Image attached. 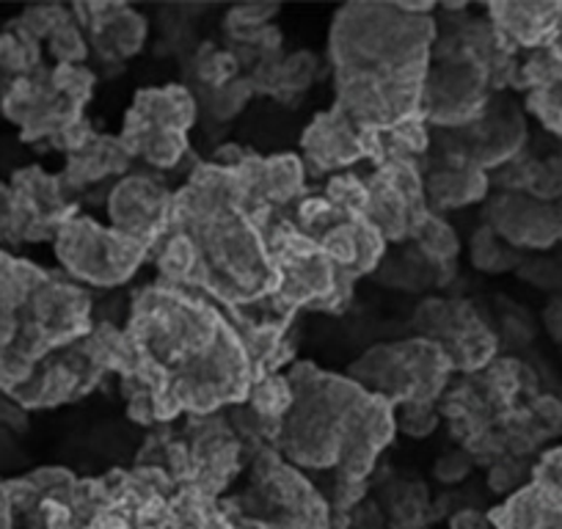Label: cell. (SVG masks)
Here are the masks:
<instances>
[{"label": "cell", "mask_w": 562, "mask_h": 529, "mask_svg": "<svg viewBox=\"0 0 562 529\" xmlns=\"http://www.w3.org/2000/svg\"><path fill=\"white\" fill-rule=\"evenodd\" d=\"M560 507L532 483V488L521 491L510 499V505L502 513V527L505 529H557Z\"/></svg>", "instance_id": "6da1fadb"}, {"label": "cell", "mask_w": 562, "mask_h": 529, "mask_svg": "<svg viewBox=\"0 0 562 529\" xmlns=\"http://www.w3.org/2000/svg\"><path fill=\"white\" fill-rule=\"evenodd\" d=\"M290 389L288 383L281 381V378H270V381H265L262 386L257 389V401H254V408H257L259 414H265V417H279L284 408L290 406Z\"/></svg>", "instance_id": "7a4b0ae2"}, {"label": "cell", "mask_w": 562, "mask_h": 529, "mask_svg": "<svg viewBox=\"0 0 562 529\" xmlns=\"http://www.w3.org/2000/svg\"><path fill=\"white\" fill-rule=\"evenodd\" d=\"M419 235H422V248H425L434 259H450L452 254H456L458 243H456V235L450 232V226L439 224V221H430Z\"/></svg>", "instance_id": "3957f363"}, {"label": "cell", "mask_w": 562, "mask_h": 529, "mask_svg": "<svg viewBox=\"0 0 562 529\" xmlns=\"http://www.w3.org/2000/svg\"><path fill=\"white\" fill-rule=\"evenodd\" d=\"M474 262L483 271H502V268H507L505 248H502V243H496V237L488 229L474 237Z\"/></svg>", "instance_id": "277c9868"}, {"label": "cell", "mask_w": 562, "mask_h": 529, "mask_svg": "<svg viewBox=\"0 0 562 529\" xmlns=\"http://www.w3.org/2000/svg\"><path fill=\"white\" fill-rule=\"evenodd\" d=\"M14 232H23V224H20V210L18 199L9 188L0 185V237L14 235Z\"/></svg>", "instance_id": "5b68a950"}, {"label": "cell", "mask_w": 562, "mask_h": 529, "mask_svg": "<svg viewBox=\"0 0 562 529\" xmlns=\"http://www.w3.org/2000/svg\"><path fill=\"white\" fill-rule=\"evenodd\" d=\"M9 507H12L9 491L0 488V529H9Z\"/></svg>", "instance_id": "8992f818"}, {"label": "cell", "mask_w": 562, "mask_h": 529, "mask_svg": "<svg viewBox=\"0 0 562 529\" xmlns=\"http://www.w3.org/2000/svg\"><path fill=\"white\" fill-rule=\"evenodd\" d=\"M557 210H560V218H562V204H557Z\"/></svg>", "instance_id": "52a82bcc"}]
</instances>
